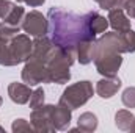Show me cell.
<instances>
[{"label":"cell","mask_w":135,"mask_h":133,"mask_svg":"<svg viewBox=\"0 0 135 133\" xmlns=\"http://www.w3.org/2000/svg\"><path fill=\"white\" fill-rule=\"evenodd\" d=\"M47 19L50 39L58 47L77 52V45L83 39H96L86 28L85 16H79L63 8H50Z\"/></svg>","instance_id":"cell-1"},{"label":"cell","mask_w":135,"mask_h":133,"mask_svg":"<svg viewBox=\"0 0 135 133\" xmlns=\"http://www.w3.org/2000/svg\"><path fill=\"white\" fill-rule=\"evenodd\" d=\"M126 52L123 36L116 32H105L94 45V66L102 77H116L123 64V53Z\"/></svg>","instance_id":"cell-2"},{"label":"cell","mask_w":135,"mask_h":133,"mask_svg":"<svg viewBox=\"0 0 135 133\" xmlns=\"http://www.w3.org/2000/svg\"><path fill=\"white\" fill-rule=\"evenodd\" d=\"M33 41L28 34H16L13 39H0V66H17L30 60Z\"/></svg>","instance_id":"cell-3"},{"label":"cell","mask_w":135,"mask_h":133,"mask_svg":"<svg viewBox=\"0 0 135 133\" xmlns=\"http://www.w3.org/2000/svg\"><path fill=\"white\" fill-rule=\"evenodd\" d=\"M77 60V52L68 50L63 47H55L52 57L46 63L49 72V81L57 85H65L71 80V66Z\"/></svg>","instance_id":"cell-4"},{"label":"cell","mask_w":135,"mask_h":133,"mask_svg":"<svg viewBox=\"0 0 135 133\" xmlns=\"http://www.w3.org/2000/svg\"><path fill=\"white\" fill-rule=\"evenodd\" d=\"M93 93H94L93 83L90 80H82V81L69 85L63 91V94L60 97V103H63L65 106L71 108V110H75V108L83 106L88 100L91 99Z\"/></svg>","instance_id":"cell-5"},{"label":"cell","mask_w":135,"mask_h":133,"mask_svg":"<svg viewBox=\"0 0 135 133\" xmlns=\"http://www.w3.org/2000/svg\"><path fill=\"white\" fill-rule=\"evenodd\" d=\"M22 80L28 86H36L39 83H50L49 81L47 66L42 61H38L35 58L27 60L25 66L22 69Z\"/></svg>","instance_id":"cell-6"},{"label":"cell","mask_w":135,"mask_h":133,"mask_svg":"<svg viewBox=\"0 0 135 133\" xmlns=\"http://www.w3.org/2000/svg\"><path fill=\"white\" fill-rule=\"evenodd\" d=\"M21 27L28 36H33V38L46 36L49 33V19L42 13L35 9V11H30L24 16Z\"/></svg>","instance_id":"cell-7"},{"label":"cell","mask_w":135,"mask_h":133,"mask_svg":"<svg viewBox=\"0 0 135 133\" xmlns=\"http://www.w3.org/2000/svg\"><path fill=\"white\" fill-rule=\"evenodd\" d=\"M50 111H52V105H41V106L35 108L32 111L30 122L33 125L35 132L38 133L55 132V127H54L52 119H50Z\"/></svg>","instance_id":"cell-8"},{"label":"cell","mask_w":135,"mask_h":133,"mask_svg":"<svg viewBox=\"0 0 135 133\" xmlns=\"http://www.w3.org/2000/svg\"><path fill=\"white\" fill-rule=\"evenodd\" d=\"M55 44L52 42L50 38L47 36H38L33 39V50H32V57L38 61H42L44 64L49 61V58L52 57L54 50H55Z\"/></svg>","instance_id":"cell-9"},{"label":"cell","mask_w":135,"mask_h":133,"mask_svg":"<svg viewBox=\"0 0 135 133\" xmlns=\"http://www.w3.org/2000/svg\"><path fill=\"white\" fill-rule=\"evenodd\" d=\"M50 119H52L55 130H68L71 119H72V110L58 102V105H52Z\"/></svg>","instance_id":"cell-10"},{"label":"cell","mask_w":135,"mask_h":133,"mask_svg":"<svg viewBox=\"0 0 135 133\" xmlns=\"http://www.w3.org/2000/svg\"><path fill=\"white\" fill-rule=\"evenodd\" d=\"M108 25L116 32V33H126L129 32L131 27V19L127 17L124 8H115L108 11Z\"/></svg>","instance_id":"cell-11"},{"label":"cell","mask_w":135,"mask_h":133,"mask_svg":"<svg viewBox=\"0 0 135 133\" xmlns=\"http://www.w3.org/2000/svg\"><path fill=\"white\" fill-rule=\"evenodd\" d=\"M32 86H28L27 83H9L8 85V96L17 105H24L30 102V96H32Z\"/></svg>","instance_id":"cell-12"},{"label":"cell","mask_w":135,"mask_h":133,"mask_svg":"<svg viewBox=\"0 0 135 133\" xmlns=\"http://www.w3.org/2000/svg\"><path fill=\"white\" fill-rule=\"evenodd\" d=\"M119 88H121V80L118 77H104L96 85V93L102 99H110L118 93Z\"/></svg>","instance_id":"cell-13"},{"label":"cell","mask_w":135,"mask_h":133,"mask_svg":"<svg viewBox=\"0 0 135 133\" xmlns=\"http://www.w3.org/2000/svg\"><path fill=\"white\" fill-rule=\"evenodd\" d=\"M85 24H86V28L88 32L96 36L99 33L107 32V27H108V19H105L104 16H101L98 11H90L85 14Z\"/></svg>","instance_id":"cell-14"},{"label":"cell","mask_w":135,"mask_h":133,"mask_svg":"<svg viewBox=\"0 0 135 133\" xmlns=\"http://www.w3.org/2000/svg\"><path fill=\"white\" fill-rule=\"evenodd\" d=\"M94 45L96 39H83L77 45V60L80 64H90L94 58Z\"/></svg>","instance_id":"cell-15"},{"label":"cell","mask_w":135,"mask_h":133,"mask_svg":"<svg viewBox=\"0 0 135 133\" xmlns=\"http://www.w3.org/2000/svg\"><path fill=\"white\" fill-rule=\"evenodd\" d=\"M77 127L80 129V132H94L98 129V116L94 113H82L79 116V121H77Z\"/></svg>","instance_id":"cell-16"},{"label":"cell","mask_w":135,"mask_h":133,"mask_svg":"<svg viewBox=\"0 0 135 133\" xmlns=\"http://www.w3.org/2000/svg\"><path fill=\"white\" fill-rule=\"evenodd\" d=\"M134 114L129 111V110H119L116 111L115 114V125L119 129V130H124V132H129L131 130V125L134 122Z\"/></svg>","instance_id":"cell-17"},{"label":"cell","mask_w":135,"mask_h":133,"mask_svg":"<svg viewBox=\"0 0 135 133\" xmlns=\"http://www.w3.org/2000/svg\"><path fill=\"white\" fill-rule=\"evenodd\" d=\"M24 16H25V9L19 5H14L13 9L9 11V14L3 19V22H6L9 25H14V27H21V24L24 21Z\"/></svg>","instance_id":"cell-18"},{"label":"cell","mask_w":135,"mask_h":133,"mask_svg":"<svg viewBox=\"0 0 135 133\" xmlns=\"http://www.w3.org/2000/svg\"><path fill=\"white\" fill-rule=\"evenodd\" d=\"M21 28L22 27H14L6 22H2L0 24V39H13L16 34H19Z\"/></svg>","instance_id":"cell-19"},{"label":"cell","mask_w":135,"mask_h":133,"mask_svg":"<svg viewBox=\"0 0 135 133\" xmlns=\"http://www.w3.org/2000/svg\"><path fill=\"white\" fill-rule=\"evenodd\" d=\"M44 97H46V94H44V89H42V88L33 89V93H32V96H30V108L35 110V108L44 105Z\"/></svg>","instance_id":"cell-20"},{"label":"cell","mask_w":135,"mask_h":133,"mask_svg":"<svg viewBox=\"0 0 135 133\" xmlns=\"http://www.w3.org/2000/svg\"><path fill=\"white\" fill-rule=\"evenodd\" d=\"M123 36V42H124V49L127 53H134L135 52V32L131 28L126 33H121Z\"/></svg>","instance_id":"cell-21"},{"label":"cell","mask_w":135,"mask_h":133,"mask_svg":"<svg viewBox=\"0 0 135 133\" xmlns=\"http://www.w3.org/2000/svg\"><path fill=\"white\" fill-rule=\"evenodd\" d=\"M121 100L124 103V106L127 108H135V86H129L123 91Z\"/></svg>","instance_id":"cell-22"},{"label":"cell","mask_w":135,"mask_h":133,"mask_svg":"<svg viewBox=\"0 0 135 133\" xmlns=\"http://www.w3.org/2000/svg\"><path fill=\"white\" fill-rule=\"evenodd\" d=\"M11 130L14 133H21V132H35L32 122L25 121V119H16L11 125Z\"/></svg>","instance_id":"cell-23"},{"label":"cell","mask_w":135,"mask_h":133,"mask_svg":"<svg viewBox=\"0 0 135 133\" xmlns=\"http://www.w3.org/2000/svg\"><path fill=\"white\" fill-rule=\"evenodd\" d=\"M126 0H99V6L102 9H115V8H124Z\"/></svg>","instance_id":"cell-24"},{"label":"cell","mask_w":135,"mask_h":133,"mask_svg":"<svg viewBox=\"0 0 135 133\" xmlns=\"http://www.w3.org/2000/svg\"><path fill=\"white\" fill-rule=\"evenodd\" d=\"M124 11L127 13L129 17L135 19V0H126V3H124Z\"/></svg>","instance_id":"cell-25"},{"label":"cell","mask_w":135,"mask_h":133,"mask_svg":"<svg viewBox=\"0 0 135 133\" xmlns=\"http://www.w3.org/2000/svg\"><path fill=\"white\" fill-rule=\"evenodd\" d=\"M28 6H32V8H36V6H41L46 0H24Z\"/></svg>","instance_id":"cell-26"},{"label":"cell","mask_w":135,"mask_h":133,"mask_svg":"<svg viewBox=\"0 0 135 133\" xmlns=\"http://www.w3.org/2000/svg\"><path fill=\"white\" fill-rule=\"evenodd\" d=\"M129 132L135 133V117H134V122H132V125H131V130H129Z\"/></svg>","instance_id":"cell-27"},{"label":"cell","mask_w":135,"mask_h":133,"mask_svg":"<svg viewBox=\"0 0 135 133\" xmlns=\"http://www.w3.org/2000/svg\"><path fill=\"white\" fill-rule=\"evenodd\" d=\"M2 103H3V99H2V96H0V106H2Z\"/></svg>","instance_id":"cell-28"},{"label":"cell","mask_w":135,"mask_h":133,"mask_svg":"<svg viewBox=\"0 0 135 133\" xmlns=\"http://www.w3.org/2000/svg\"><path fill=\"white\" fill-rule=\"evenodd\" d=\"M16 2H17V3H19V2H24V0H16Z\"/></svg>","instance_id":"cell-29"},{"label":"cell","mask_w":135,"mask_h":133,"mask_svg":"<svg viewBox=\"0 0 135 133\" xmlns=\"http://www.w3.org/2000/svg\"><path fill=\"white\" fill-rule=\"evenodd\" d=\"M0 132H3V129H2V127H0Z\"/></svg>","instance_id":"cell-30"},{"label":"cell","mask_w":135,"mask_h":133,"mask_svg":"<svg viewBox=\"0 0 135 133\" xmlns=\"http://www.w3.org/2000/svg\"><path fill=\"white\" fill-rule=\"evenodd\" d=\"M94 2H98V3H99V0H94Z\"/></svg>","instance_id":"cell-31"}]
</instances>
